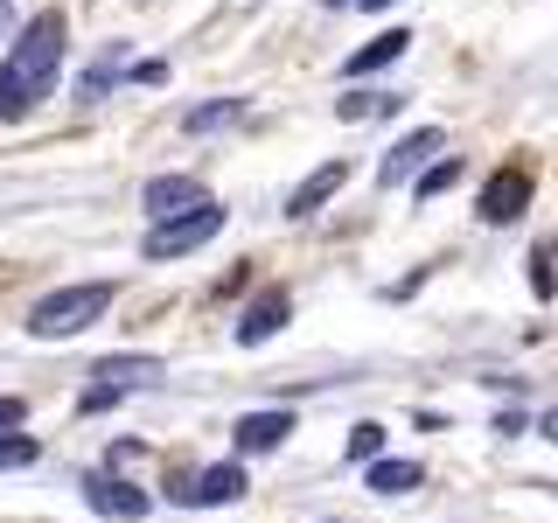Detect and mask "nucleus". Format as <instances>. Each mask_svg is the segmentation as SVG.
Returning <instances> with one entry per match:
<instances>
[{"label": "nucleus", "mask_w": 558, "mask_h": 523, "mask_svg": "<svg viewBox=\"0 0 558 523\" xmlns=\"http://www.w3.org/2000/svg\"><path fill=\"white\" fill-rule=\"evenodd\" d=\"M22 418H28V405H22V398H8V391H0V433H14Z\"/></svg>", "instance_id": "nucleus-20"}, {"label": "nucleus", "mask_w": 558, "mask_h": 523, "mask_svg": "<svg viewBox=\"0 0 558 523\" xmlns=\"http://www.w3.org/2000/svg\"><path fill=\"white\" fill-rule=\"evenodd\" d=\"M405 42H412L405 28H391V35H377V42H363L356 57H349V77H371V70H384V63H398V57H405Z\"/></svg>", "instance_id": "nucleus-14"}, {"label": "nucleus", "mask_w": 558, "mask_h": 523, "mask_svg": "<svg viewBox=\"0 0 558 523\" xmlns=\"http://www.w3.org/2000/svg\"><path fill=\"white\" fill-rule=\"evenodd\" d=\"M84 502H92L98 516H112V523H140V516L154 510V496H147V488L112 482V475H84Z\"/></svg>", "instance_id": "nucleus-5"}, {"label": "nucleus", "mask_w": 558, "mask_h": 523, "mask_svg": "<svg viewBox=\"0 0 558 523\" xmlns=\"http://www.w3.org/2000/svg\"><path fill=\"white\" fill-rule=\"evenodd\" d=\"M217 231H223V203L182 209V217H161L147 238H140V258H182V252H196V244H209Z\"/></svg>", "instance_id": "nucleus-3"}, {"label": "nucleus", "mask_w": 558, "mask_h": 523, "mask_svg": "<svg viewBox=\"0 0 558 523\" xmlns=\"http://www.w3.org/2000/svg\"><path fill=\"white\" fill-rule=\"evenodd\" d=\"M531 293H537V301H551V266H545V244L531 252Z\"/></svg>", "instance_id": "nucleus-19"}, {"label": "nucleus", "mask_w": 558, "mask_h": 523, "mask_svg": "<svg viewBox=\"0 0 558 523\" xmlns=\"http://www.w3.org/2000/svg\"><path fill=\"white\" fill-rule=\"evenodd\" d=\"M453 182H461V161H453V154H447V161H426V168H418L412 196H418V203H433V196H447Z\"/></svg>", "instance_id": "nucleus-16"}, {"label": "nucleus", "mask_w": 558, "mask_h": 523, "mask_svg": "<svg viewBox=\"0 0 558 523\" xmlns=\"http://www.w3.org/2000/svg\"><path fill=\"white\" fill-rule=\"evenodd\" d=\"M14 28V8H8V0H0V35H8Z\"/></svg>", "instance_id": "nucleus-22"}, {"label": "nucleus", "mask_w": 558, "mask_h": 523, "mask_svg": "<svg viewBox=\"0 0 558 523\" xmlns=\"http://www.w3.org/2000/svg\"><path fill=\"white\" fill-rule=\"evenodd\" d=\"M287 314H293V301H287V293H279V287H266V293H258V301H252V307H244V314H238V342H244V349H258V342H272V336H279V328H287Z\"/></svg>", "instance_id": "nucleus-9"}, {"label": "nucleus", "mask_w": 558, "mask_h": 523, "mask_svg": "<svg viewBox=\"0 0 558 523\" xmlns=\"http://www.w3.org/2000/svg\"><path fill=\"white\" fill-rule=\"evenodd\" d=\"M244 488H252V482H244V467L238 461H217V467H196L189 482H174L168 496L182 502V510H217V502H238Z\"/></svg>", "instance_id": "nucleus-4"}, {"label": "nucleus", "mask_w": 558, "mask_h": 523, "mask_svg": "<svg viewBox=\"0 0 558 523\" xmlns=\"http://www.w3.org/2000/svg\"><path fill=\"white\" fill-rule=\"evenodd\" d=\"M57 70H63V14L43 8L14 28V49L0 63V119H22L35 98H49Z\"/></svg>", "instance_id": "nucleus-1"}, {"label": "nucleus", "mask_w": 558, "mask_h": 523, "mask_svg": "<svg viewBox=\"0 0 558 523\" xmlns=\"http://www.w3.org/2000/svg\"><path fill=\"white\" fill-rule=\"evenodd\" d=\"M426 161H440V133L418 126V133H405V139H398V147L377 161V182H384V188H398V182H412V174L426 168Z\"/></svg>", "instance_id": "nucleus-7"}, {"label": "nucleus", "mask_w": 558, "mask_h": 523, "mask_svg": "<svg viewBox=\"0 0 558 523\" xmlns=\"http://www.w3.org/2000/svg\"><path fill=\"white\" fill-rule=\"evenodd\" d=\"M293 433V412H244L238 418V453H272Z\"/></svg>", "instance_id": "nucleus-11"}, {"label": "nucleus", "mask_w": 558, "mask_h": 523, "mask_svg": "<svg viewBox=\"0 0 558 523\" xmlns=\"http://www.w3.org/2000/svg\"><path fill=\"white\" fill-rule=\"evenodd\" d=\"M112 279H84V287H57L43 293V301L28 307V336L35 342H63V336H84V328L98 321L105 307H112Z\"/></svg>", "instance_id": "nucleus-2"}, {"label": "nucleus", "mask_w": 558, "mask_h": 523, "mask_svg": "<svg viewBox=\"0 0 558 523\" xmlns=\"http://www.w3.org/2000/svg\"><path fill=\"white\" fill-rule=\"evenodd\" d=\"M356 8H371V14H384V8H391V0H356Z\"/></svg>", "instance_id": "nucleus-23"}, {"label": "nucleus", "mask_w": 558, "mask_h": 523, "mask_svg": "<svg viewBox=\"0 0 558 523\" xmlns=\"http://www.w3.org/2000/svg\"><path fill=\"white\" fill-rule=\"evenodd\" d=\"M328 8H356V0H328Z\"/></svg>", "instance_id": "nucleus-24"}, {"label": "nucleus", "mask_w": 558, "mask_h": 523, "mask_svg": "<svg viewBox=\"0 0 558 523\" xmlns=\"http://www.w3.org/2000/svg\"><path fill=\"white\" fill-rule=\"evenodd\" d=\"M231 119H244L238 98H209V105H196V112L182 119V133H217V126H231Z\"/></svg>", "instance_id": "nucleus-15"}, {"label": "nucleus", "mask_w": 558, "mask_h": 523, "mask_svg": "<svg viewBox=\"0 0 558 523\" xmlns=\"http://www.w3.org/2000/svg\"><path fill=\"white\" fill-rule=\"evenodd\" d=\"M531 203V168H496L482 182V223H517Z\"/></svg>", "instance_id": "nucleus-6"}, {"label": "nucleus", "mask_w": 558, "mask_h": 523, "mask_svg": "<svg viewBox=\"0 0 558 523\" xmlns=\"http://www.w3.org/2000/svg\"><path fill=\"white\" fill-rule=\"evenodd\" d=\"M35 453H43V447H35L28 433H0V467H28Z\"/></svg>", "instance_id": "nucleus-17"}, {"label": "nucleus", "mask_w": 558, "mask_h": 523, "mask_svg": "<svg viewBox=\"0 0 558 523\" xmlns=\"http://www.w3.org/2000/svg\"><path fill=\"white\" fill-rule=\"evenodd\" d=\"M384 453V426H356L349 433V461H377Z\"/></svg>", "instance_id": "nucleus-18"}, {"label": "nucleus", "mask_w": 558, "mask_h": 523, "mask_svg": "<svg viewBox=\"0 0 558 523\" xmlns=\"http://www.w3.org/2000/svg\"><path fill=\"white\" fill-rule=\"evenodd\" d=\"M140 196H147L154 223H161V217H182V209H203V203H209V188L196 182V174H154Z\"/></svg>", "instance_id": "nucleus-8"}, {"label": "nucleus", "mask_w": 558, "mask_h": 523, "mask_svg": "<svg viewBox=\"0 0 558 523\" xmlns=\"http://www.w3.org/2000/svg\"><path fill=\"white\" fill-rule=\"evenodd\" d=\"M418 482H426V467H418V461H384V453L371 461V488H377V496H412Z\"/></svg>", "instance_id": "nucleus-13"}, {"label": "nucleus", "mask_w": 558, "mask_h": 523, "mask_svg": "<svg viewBox=\"0 0 558 523\" xmlns=\"http://www.w3.org/2000/svg\"><path fill=\"white\" fill-rule=\"evenodd\" d=\"M92 377H98V391H112V398H119L126 384H147V377H161V363H154V356H105Z\"/></svg>", "instance_id": "nucleus-12"}, {"label": "nucleus", "mask_w": 558, "mask_h": 523, "mask_svg": "<svg viewBox=\"0 0 558 523\" xmlns=\"http://www.w3.org/2000/svg\"><path fill=\"white\" fill-rule=\"evenodd\" d=\"M342 182H349V161H322V168H314L307 182H301V188L287 196V217H314V209H322L328 196H336Z\"/></svg>", "instance_id": "nucleus-10"}, {"label": "nucleus", "mask_w": 558, "mask_h": 523, "mask_svg": "<svg viewBox=\"0 0 558 523\" xmlns=\"http://www.w3.org/2000/svg\"><path fill=\"white\" fill-rule=\"evenodd\" d=\"M377 112V98L371 92H356V98H342V119H371Z\"/></svg>", "instance_id": "nucleus-21"}]
</instances>
